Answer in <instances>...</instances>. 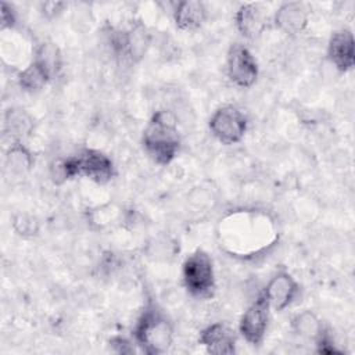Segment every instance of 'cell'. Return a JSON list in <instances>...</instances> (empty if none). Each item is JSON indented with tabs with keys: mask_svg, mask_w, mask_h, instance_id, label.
<instances>
[{
	"mask_svg": "<svg viewBox=\"0 0 355 355\" xmlns=\"http://www.w3.org/2000/svg\"><path fill=\"white\" fill-rule=\"evenodd\" d=\"M141 143L147 155L158 165H169L180 148L178 118L171 110H157L147 122Z\"/></svg>",
	"mask_w": 355,
	"mask_h": 355,
	"instance_id": "obj_1",
	"label": "cell"
},
{
	"mask_svg": "<svg viewBox=\"0 0 355 355\" xmlns=\"http://www.w3.org/2000/svg\"><path fill=\"white\" fill-rule=\"evenodd\" d=\"M173 326L166 315L151 301L143 308L133 329V340L148 355L166 352L173 343Z\"/></svg>",
	"mask_w": 355,
	"mask_h": 355,
	"instance_id": "obj_2",
	"label": "cell"
},
{
	"mask_svg": "<svg viewBox=\"0 0 355 355\" xmlns=\"http://www.w3.org/2000/svg\"><path fill=\"white\" fill-rule=\"evenodd\" d=\"M182 280L187 293L194 298H208L215 291L214 261L204 250H196L182 265Z\"/></svg>",
	"mask_w": 355,
	"mask_h": 355,
	"instance_id": "obj_3",
	"label": "cell"
},
{
	"mask_svg": "<svg viewBox=\"0 0 355 355\" xmlns=\"http://www.w3.org/2000/svg\"><path fill=\"white\" fill-rule=\"evenodd\" d=\"M208 128L218 141L232 146L244 139L248 129V119L240 108L226 104L214 111Z\"/></svg>",
	"mask_w": 355,
	"mask_h": 355,
	"instance_id": "obj_4",
	"label": "cell"
},
{
	"mask_svg": "<svg viewBox=\"0 0 355 355\" xmlns=\"http://www.w3.org/2000/svg\"><path fill=\"white\" fill-rule=\"evenodd\" d=\"M270 319V306L263 293L247 306L239 322V333L250 345H259L263 343Z\"/></svg>",
	"mask_w": 355,
	"mask_h": 355,
	"instance_id": "obj_5",
	"label": "cell"
},
{
	"mask_svg": "<svg viewBox=\"0 0 355 355\" xmlns=\"http://www.w3.org/2000/svg\"><path fill=\"white\" fill-rule=\"evenodd\" d=\"M226 73L229 80L241 89H248L257 82L259 68L248 47L240 43L229 47L226 54Z\"/></svg>",
	"mask_w": 355,
	"mask_h": 355,
	"instance_id": "obj_6",
	"label": "cell"
},
{
	"mask_svg": "<svg viewBox=\"0 0 355 355\" xmlns=\"http://www.w3.org/2000/svg\"><path fill=\"white\" fill-rule=\"evenodd\" d=\"M262 293L268 300L270 309L283 312L297 300L300 294V284L291 273L279 270L269 279Z\"/></svg>",
	"mask_w": 355,
	"mask_h": 355,
	"instance_id": "obj_7",
	"label": "cell"
},
{
	"mask_svg": "<svg viewBox=\"0 0 355 355\" xmlns=\"http://www.w3.org/2000/svg\"><path fill=\"white\" fill-rule=\"evenodd\" d=\"M76 155L79 176H83L97 184L108 183L115 175L112 159L96 148H85Z\"/></svg>",
	"mask_w": 355,
	"mask_h": 355,
	"instance_id": "obj_8",
	"label": "cell"
},
{
	"mask_svg": "<svg viewBox=\"0 0 355 355\" xmlns=\"http://www.w3.org/2000/svg\"><path fill=\"white\" fill-rule=\"evenodd\" d=\"M309 7L304 1H284L282 3L275 14V26L286 35H298L305 31L309 22Z\"/></svg>",
	"mask_w": 355,
	"mask_h": 355,
	"instance_id": "obj_9",
	"label": "cell"
},
{
	"mask_svg": "<svg viewBox=\"0 0 355 355\" xmlns=\"http://www.w3.org/2000/svg\"><path fill=\"white\" fill-rule=\"evenodd\" d=\"M326 53L329 61L337 71H351L355 65V40L352 32L347 28L333 32Z\"/></svg>",
	"mask_w": 355,
	"mask_h": 355,
	"instance_id": "obj_10",
	"label": "cell"
},
{
	"mask_svg": "<svg viewBox=\"0 0 355 355\" xmlns=\"http://www.w3.org/2000/svg\"><path fill=\"white\" fill-rule=\"evenodd\" d=\"M198 341L212 355H230L236 352V334L223 322H215L202 329Z\"/></svg>",
	"mask_w": 355,
	"mask_h": 355,
	"instance_id": "obj_11",
	"label": "cell"
},
{
	"mask_svg": "<svg viewBox=\"0 0 355 355\" xmlns=\"http://www.w3.org/2000/svg\"><path fill=\"white\" fill-rule=\"evenodd\" d=\"M234 25L245 39H257L266 28V18L262 7L257 3L241 4L234 14Z\"/></svg>",
	"mask_w": 355,
	"mask_h": 355,
	"instance_id": "obj_12",
	"label": "cell"
},
{
	"mask_svg": "<svg viewBox=\"0 0 355 355\" xmlns=\"http://www.w3.org/2000/svg\"><path fill=\"white\" fill-rule=\"evenodd\" d=\"M173 22L178 29L191 32L200 29L207 21L208 11L200 0H182L178 1L172 11Z\"/></svg>",
	"mask_w": 355,
	"mask_h": 355,
	"instance_id": "obj_13",
	"label": "cell"
},
{
	"mask_svg": "<svg viewBox=\"0 0 355 355\" xmlns=\"http://www.w3.org/2000/svg\"><path fill=\"white\" fill-rule=\"evenodd\" d=\"M32 115L21 107H10L3 116V135L10 144L24 141L33 130Z\"/></svg>",
	"mask_w": 355,
	"mask_h": 355,
	"instance_id": "obj_14",
	"label": "cell"
},
{
	"mask_svg": "<svg viewBox=\"0 0 355 355\" xmlns=\"http://www.w3.org/2000/svg\"><path fill=\"white\" fill-rule=\"evenodd\" d=\"M151 40H153V35H151L148 26L141 21L133 22L126 29L125 58H128L133 64L140 62L146 57V54L151 46Z\"/></svg>",
	"mask_w": 355,
	"mask_h": 355,
	"instance_id": "obj_15",
	"label": "cell"
},
{
	"mask_svg": "<svg viewBox=\"0 0 355 355\" xmlns=\"http://www.w3.org/2000/svg\"><path fill=\"white\" fill-rule=\"evenodd\" d=\"M33 61L43 68V71L49 75L50 80L55 79L60 75L64 65L62 53L57 43L51 40H44L37 44V47L35 49Z\"/></svg>",
	"mask_w": 355,
	"mask_h": 355,
	"instance_id": "obj_16",
	"label": "cell"
},
{
	"mask_svg": "<svg viewBox=\"0 0 355 355\" xmlns=\"http://www.w3.org/2000/svg\"><path fill=\"white\" fill-rule=\"evenodd\" d=\"M291 329L301 338L316 341V338L324 330V326L315 312L304 309L295 313L294 318L291 319Z\"/></svg>",
	"mask_w": 355,
	"mask_h": 355,
	"instance_id": "obj_17",
	"label": "cell"
},
{
	"mask_svg": "<svg viewBox=\"0 0 355 355\" xmlns=\"http://www.w3.org/2000/svg\"><path fill=\"white\" fill-rule=\"evenodd\" d=\"M35 164V157L32 151L24 144V141H15L8 144L6 151V166L17 173L24 175L32 169Z\"/></svg>",
	"mask_w": 355,
	"mask_h": 355,
	"instance_id": "obj_18",
	"label": "cell"
},
{
	"mask_svg": "<svg viewBox=\"0 0 355 355\" xmlns=\"http://www.w3.org/2000/svg\"><path fill=\"white\" fill-rule=\"evenodd\" d=\"M17 80L19 87L26 93H37L44 89L49 82H51L43 68L33 60L18 72Z\"/></svg>",
	"mask_w": 355,
	"mask_h": 355,
	"instance_id": "obj_19",
	"label": "cell"
},
{
	"mask_svg": "<svg viewBox=\"0 0 355 355\" xmlns=\"http://www.w3.org/2000/svg\"><path fill=\"white\" fill-rule=\"evenodd\" d=\"M121 216L119 209H116L112 204L98 205L87 212V223L97 230L105 229L115 223Z\"/></svg>",
	"mask_w": 355,
	"mask_h": 355,
	"instance_id": "obj_20",
	"label": "cell"
},
{
	"mask_svg": "<svg viewBox=\"0 0 355 355\" xmlns=\"http://www.w3.org/2000/svg\"><path fill=\"white\" fill-rule=\"evenodd\" d=\"M12 229L22 239H32L39 233V220L29 214L21 212L12 218Z\"/></svg>",
	"mask_w": 355,
	"mask_h": 355,
	"instance_id": "obj_21",
	"label": "cell"
},
{
	"mask_svg": "<svg viewBox=\"0 0 355 355\" xmlns=\"http://www.w3.org/2000/svg\"><path fill=\"white\" fill-rule=\"evenodd\" d=\"M18 17H17V11L15 8L7 3V1H1L0 3V29L6 31V29H14L17 25Z\"/></svg>",
	"mask_w": 355,
	"mask_h": 355,
	"instance_id": "obj_22",
	"label": "cell"
},
{
	"mask_svg": "<svg viewBox=\"0 0 355 355\" xmlns=\"http://www.w3.org/2000/svg\"><path fill=\"white\" fill-rule=\"evenodd\" d=\"M65 8H67V3H64V1H43L39 6L40 14L46 19L57 18L60 14H62V11Z\"/></svg>",
	"mask_w": 355,
	"mask_h": 355,
	"instance_id": "obj_23",
	"label": "cell"
},
{
	"mask_svg": "<svg viewBox=\"0 0 355 355\" xmlns=\"http://www.w3.org/2000/svg\"><path fill=\"white\" fill-rule=\"evenodd\" d=\"M135 340L133 343L122 336H115L110 340V348L115 354H133L135 352Z\"/></svg>",
	"mask_w": 355,
	"mask_h": 355,
	"instance_id": "obj_24",
	"label": "cell"
}]
</instances>
